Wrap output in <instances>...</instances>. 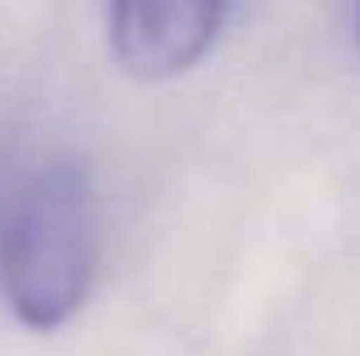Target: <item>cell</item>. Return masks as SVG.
Returning a JSON list of instances; mask_svg holds the SVG:
<instances>
[{"label": "cell", "mask_w": 360, "mask_h": 356, "mask_svg": "<svg viewBox=\"0 0 360 356\" xmlns=\"http://www.w3.org/2000/svg\"><path fill=\"white\" fill-rule=\"evenodd\" d=\"M96 276V201L84 168L51 164L21 193L4 243L0 281L13 314L34 331L63 327Z\"/></svg>", "instance_id": "cell-1"}, {"label": "cell", "mask_w": 360, "mask_h": 356, "mask_svg": "<svg viewBox=\"0 0 360 356\" xmlns=\"http://www.w3.org/2000/svg\"><path fill=\"white\" fill-rule=\"evenodd\" d=\"M231 0H113L109 34L126 72L164 80L188 72L218 38Z\"/></svg>", "instance_id": "cell-2"}]
</instances>
